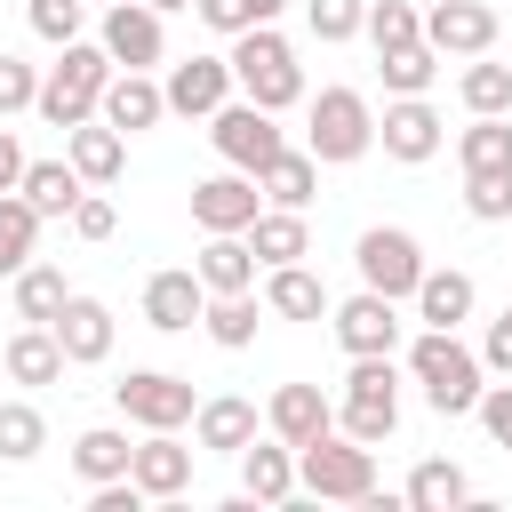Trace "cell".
I'll return each mask as SVG.
<instances>
[{
  "instance_id": "1",
  "label": "cell",
  "mask_w": 512,
  "mask_h": 512,
  "mask_svg": "<svg viewBox=\"0 0 512 512\" xmlns=\"http://www.w3.org/2000/svg\"><path fill=\"white\" fill-rule=\"evenodd\" d=\"M408 376L424 384L432 416H472L480 392H488V360H480L456 328H424V336L408 344Z\"/></svg>"
},
{
  "instance_id": "35",
  "label": "cell",
  "mask_w": 512,
  "mask_h": 512,
  "mask_svg": "<svg viewBox=\"0 0 512 512\" xmlns=\"http://www.w3.org/2000/svg\"><path fill=\"white\" fill-rule=\"evenodd\" d=\"M456 168H464V176L512 168V120H504V112H472V128L456 136Z\"/></svg>"
},
{
  "instance_id": "18",
  "label": "cell",
  "mask_w": 512,
  "mask_h": 512,
  "mask_svg": "<svg viewBox=\"0 0 512 512\" xmlns=\"http://www.w3.org/2000/svg\"><path fill=\"white\" fill-rule=\"evenodd\" d=\"M424 40L440 56H488L496 48V8L488 0H432L424 8Z\"/></svg>"
},
{
  "instance_id": "32",
  "label": "cell",
  "mask_w": 512,
  "mask_h": 512,
  "mask_svg": "<svg viewBox=\"0 0 512 512\" xmlns=\"http://www.w3.org/2000/svg\"><path fill=\"white\" fill-rule=\"evenodd\" d=\"M416 512H456V504H472V480H464V464H448V456H424L416 472H408V488H400Z\"/></svg>"
},
{
  "instance_id": "11",
  "label": "cell",
  "mask_w": 512,
  "mask_h": 512,
  "mask_svg": "<svg viewBox=\"0 0 512 512\" xmlns=\"http://www.w3.org/2000/svg\"><path fill=\"white\" fill-rule=\"evenodd\" d=\"M328 328H336V344H344V360H360V352H400V296H376V288H360V296H344V304H328Z\"/></svg>"
},
{
  "instance_id": "45",
  "label": "cell",
  "mask_w": 512,
  "mask_h": 512,
  "mask_svg": "<svg viewBox=\"0 0 512 512\" xmlns=\"http://www.w3.org/2000/svg\"><path fill=\"white\" fill-rule=\"evenodd\" d=\"M32 104H40V72L24 56H0V120L8 112H32Z\"/></svg>"
},
{
  "instance_id": "19",
  "label": "cell",
  "mask_w": 512,
  "mask_h": 512,
  "mask_svg": "<svg viewBox=\"0 0 512 512\" xmlns=\"http://www.w3.org/2000/svg\"><path fill=\"white\" fill-rule=\"evenodd\" d=\"M264 432H280L288 448H304V440L336 432V400H328L320 384H280V392L264 400Z\"/></svg>"
},
{
  "instance_id": "28",
  "label": "cell",
  "mask_w": 512,
  "mask_h": 512,
  "mask_svg": "<svg viewBox=\"0 0 512 512\" xmlns=\"http://www.w3.org/2000/svg\"><path fill=\"white\" fill-rule=\"evenodd\" d=\"M192 272L208 280V296H240V288H256V248H248V232H208V248L192 256Z\"/></svg>"
},
{
  "instance_id": "6",
  "label": "cell",
  "mask_w": 512,
  "mask_h": 512,
  "mask_svg": "<svg viewBox=\"0 0 512 512\" xmlns=\"http://www.w3.org/2000/svg\"><path fill=\"white\" fill-rule=\"evenodd\" d=\"M336 432H352V440H368V448H384V440L400 432V368H392V352H360V360L344 368Z\"/></svg>"
},
{
  "instance_id": "27",
  "label": "cell",
  "mask_w": 512,
  "mask_h": 512,
  "mask_svg": "<svg viewBox=\"0 0 512 512\" xmlns=\"http://www.w3.org/2000/svg\"><path fill=\"white\" fill-rule=\"evenodd\" d=\"M328 280L320 272H304V264H272L264 272V312L272 320H328Z\"/></svg>"
},
{
  "instance_id": "30",
  "label": "cell",
  "mask_w": 512,
  "mask_h": 512,
  "mask_svg": "<svg viewBox=\"0 0 512 512\" xmlns=\"http://www.w3.org/2000/svg\"><path fill=\"white\" fill-rule=\"evenodd\" d=\"M128 464H136V440L120 432V424H88L80 440H72V472L96 488V480H128Z\"/></svg>"
},
{
  "instance_id": "17",
  "label": "cell",
  "mask_w": 512,
  "mask_h": 512,
  "mask_svg": "<svg viewBox=\"0 0 512 512\" xmlns=\"http://www.w3.org/2000/svg\"><path fill=\"white\" fill-rule=\"evenodd\" d=\"M232 464H240V496H248V504H288V496L304 488V480H296V448H288L280 432H256Z\"/></svg>"
},
{
  "instance_id": "42",
  "label": "cell",
  "mask_w": 512,
  "mask_h": 512,
  "mask_svg": "<svg viewBox=\"0 0 512 512\" xmlns=\"http://www.w3.org/2000/svg\"><path fill=\"white\" fill-rule=\"evenodd\" d=\"M304 24H312V40H360L368 32V0H304Z\"/></svg>"
},
{
  "instance_id": "5",
  "label": "cell",
  "mask_w": 512,
  "mask_h": 512,
  "mask_svg": "<svg viewBox=\"0 0 512 512\" xmlns=\"http://www.w3.org/2000/svg\"><path fill=\"white\" fill-rule=\"evenodd\" d=\"M296 480L320 504H368L376 496V448L352 440V432H320V440L296 448Z\"/></svg>"
},
{
  "instance_id": "41",
  "label": "cell",
  "mask_w": 512,
  "mask_h": 512,
  "mask_svg": "<svg viewBox=\"0 0 512 512\" xmlns=\"http://www.w3.org/2000/svg\"><path fill=\"white\" fill-rule=\"evenodd\" d=\"M192 8H200V24H208V32L240 40L248 24H280V8H288V0H192Z\"/></svg>"
},
{
  "instance_id": "50",
  "label": "cell",
  "mask_w": 512,
  "mask_h": 512,
  "mask_svg": "<svg viewBox=\"0 0 512 512\" xmlns=\"http://www.w3.org/2000/svg\"><path fill=\"white\" fill-rule=\"evenodd\" d=\"M24 168H32V152L16 144V128H0V192H16V184H24Z\"/></svg>"
},
{
  "instance_id": "15",
  "label": "cell",
  "mask_w": 512,
  "mask_h": 512,
  "mask_svg": "<svg viewBox=\"0 0 512 512\" xmlns=\"http://www.w3.org/2000/svg\"><path fill=\"white\" fill-rule=\"evenodd\" d=\"M168 112H184V120H208L216 104H232V56H184V64H168Z\"/></svg>"
},
{
  "instance_id": "34",
  "label": "cell",
  "mask_w": 512,
  "mask_h": 512,
  "mask_svg": "<svg viewBox=\"0 0 512 512\" xmlns=\"http://www.w3.org/2000/svg\"><path fill=\"white\" fill-rule=\"evenodd\" d=\"M256 320H264L256 288H240V296H208V312H200L208 344H224V352H248V344H256Z\"/></svg>"
},
{
  "instance_id": "51",
  "label": "cell",
  "mask_w": 512,
  "mask_h": 512,
  "mask_svg": "<svg viewBox=\"0 0 512 512\" xmlns=\"http://www.w3.org/2000/svg\"><path fill=\"white\" fill-rule=\"evenodd\" d=\"M152 8H160V16H168V8H192V0H152Z\"/></svg>"
},
{
  "instance_id": "38",
  "label": "cell",
  "mask_w": 512,
  "mask_h": 512,
  "mask_svg": "<svg viewBox=\"0 0 512 512\" xmlns=\"http://www.w3.org/2000/svg\"><path fill=\"white\" fill-rule=\"evenodd\" d=\"M48 448V416L32 400H0V464H32Z\"/></svg>"
},
{
  "instance_id": "24",
  "label": "cell",
  "mask_w": 512,
  "mask_h": 512,
  "mask_svg": "<svg viewBox=\"0 0 512 512\" xmlns=\"http://www.w3.org/2000/svg\"><path fill=\"white\" fill-rule=\"evenodd\" d=\"M256 432H264V416H256V400H240V392H216V400H200V416H192V440H200L208 456H240Z\"/></svg>"
},
{
  "instance_id": "33",
  "label": "cell",
  "mask_w": 512,
  "mask_h": 512,
  "mask_svg": "<svg viewBox=\"0 0 512 512\" xmlns=\"http://www.w3.org/2000/svg\"><path fill=\"white\" fill-rule=\"evenodd\" d=\"M376 72H384V88H392V96H424V88L440 80V48H432V40L376 48Z\"/></svg>"
},
{
  "instance_id": "7",
  "label": "cell",
  "mask_w": 512,
  "mask_h": 512,
  "mask_svg": "<svg viewBox=\"0 0 512 512\" xmlns=\"http://www.w3.org/2000/svg\"><path fill=\"white\" fill-rule=\"evenodd\" d=\"M352 264H360V288H376V296H416V280H424V240L416 232H400V224H368L360 240H352Z\"/></svg>"
},
{
  "instance_id": "8",
  "label": "cell",
  "mask_w": 512,
  "mask_h": 512,
  "mask_svg": "<svg viewBox=\"0 0 512 512\" xmlns=\"http://www.w3.org/2000/svg\"><path fill=\"white\" fill-rule=\"evenodd\" d=\"M112 400H120V416H128L136 432H184V424L200 416L192 384L168 376V368H128V376L112 384Z\"/></svg>"
},
{
  "instance_id": "46",
  "label": "cell",
  "mask_w": 512,
  "mask_h": 512,
  "mask_svg": "<svg viewBox=\"0 0 512 512\" xmlns=\"http://www.w3.org/2000/svg\"><path fill=\"white\" fill-rule=\"evenodd\" d=\"M64 224H72L80 240H112V224H120V208L104 200V184H88V192H80V208H72Z\"/></svg>"
},
{
  "instance_id": "23",
  "label": "cell",
  "mask_w": 512,
  "mask_h": 512,
  "mask_svg": "<svg viewBox=\"0 0 512 512\" xmlns=\"http://www.w3.org/2000/svg\"><path fill=\"white\" fill-rule=\"evenodd\" d=\"M0 368H8V384H24V392H40V384H64V344H56V328H40V320H24L16 336H8V352H0Z\"/></svg>"
},
{
  "instance_id": "10",
  "label": "cell",
  "mask_w": 512,
  "mask_h": 512,
  "mask_svg": "<svg viewBox=\"0 0 512 512\" xmlns=\"http://www.w3.org/2000/svg\"><path fill=\"white\" fill-rule=\"evenodd\" d=\"M96 40L112 48V64H120V72H152V64L168 56V16H160L152 0H104Z\"/></svg>"
},
{
  "instance_id": "14",
  "label": "cell",
  "mask_w": 512,
  "mask_h": 512,
  "mask_svg": "<svg viewBox=\"0 0 512 512\" xmlns=\"http://www.w3.org/2000/svg\"><path fill=\"white\" fill-rule=\"evenodd\" d=\"M200 312H208V280L192 264H168V272L144 280V328L184 336V328H200Z\"/></svg>"
},
{
  "instance_id": "44",
  "label": "cell",
  "mask_w": 512,
  "mask_h": 512,
  "mask_svg": "<svg viewBox=\"0 0 512 512\" xmlns=\"http://www.w3.org/2000/svg\"><path fill=\"white\" fill-rule=\"evenodd\" d=\"M368 40L376 48H400V40H424V16L408 0H368Z\"/></svg>"
},
{
  "instance_id": "43",
  "label": "cell",
  "mask_w": 512,
  "mask_h": 512,
  "mask_svg": "<svg viewBox=\"0 0 512 512\" xmlns=\"http://www.w3.org/2000/svg\"><path fill=\"white\" fill-rule=\"evenodd\" d=\"M24 24H32L48 48H64V40H80V24H88V0H24Z\"/></svg>"
},
{
  "instance_id": "21",
  "label": "cell",
  "mask_w": 512,
  "mask_h": 512,
  "mask_svg": "<svg viewBox=\"0 0 512 512\" xmlns=\"http://www.w3.org/2000/svg\"><path fill=\"white\" fill-rule=\"evenodd\" d=\"M120 136H144V128H160L168 120V88L152 80V72H112V88H104V104H96Z\"/></svg>"
},
{
  "instance_id": "13",
  "label": "cell",
  "mask_w": 512,
  "mask_h": 512,
  "mask_svg": "<svg viewBox=\"0 0 512 512\" xmlns=\"http://www.w3.org/2000/svg\"><path fill=\"white\" fill-rule=\"evenodd\" d=\"M376 144H384V160L424 168V160L448 144V128H440V112H432L424 96H392V104H384V120H376Z\"/></svg>"
},
{
  "instance_id": "25",
  "label": "cell",
  "mask_w": 512,
  "mask_h": 512,
  "mask_svg": "<svg viewBox=\"0 0 512 512\" xmlns=\"http://www.w3.org/2000/svg\"><path fill=\"white\" fill-rule=\"evenodd\" d=\"M64 152H72V168L88 176V184H120L128 176V136L96 112V120H80V128H64Z\"/></svg>"
},
{
  "instance_id": "9",
  "label": "cell",
  "mask_w": 512,
  "mask_h": 512,
  "mask_svg": "<svg viewBox=\"0 0 512 512\" xmlns=\"http://www.w3.org/2000/svg\"><path fill=\"white\" fill-rule=\"evenodd\" d=\"M208 144H216V160L224 168H264L288 136H280V112H264V104H248V96H232V104H216L208 112Z\"/></svg>"
},
{
  "instance_id": "48",
  "label": "cell",
  "mask_w": 512,
  "mask_h": 512,
  "mask_svg": "<svg viewBox=\"0 0 512 512\" xmlns=\"http://www.w3.org/2000/svg\"><path fill=\"white\" fill-rule=\"evenodd\" d=\"M480 360H488V376H512V304L488 320V336H480Z\"/></svg>"
},
{
  "instance_id": "3",
  "label": "cell",
  "mask_w": 512,
  "mask_h": 512,
  "mask_svg": "<svg viewBox=\"0 0 512 512\" xmlns=\"http://www.w3.org/2000/svg\"><path fill=\"white\" fill-rule=\"evenodd\" d=\"M232 80H240V96L264 104V112L304 104V64H296V48H288L280 24H248V32L232 40Z\"/></svg>"
},
{
  "instance_id": "2",
  "label": "cell",
  "mask_w": 512,
  "mask_h": 512,
  "mask_svg": "<svg viewBox=\"0 0 512 512\" xmlns=\"http://www.w3.org/2000/svg\"><path fill=\"white\" fill-rule=\"evenodd\" d=\"M112 48L104 40H64V56L48 64V80H40V120L48 128H80V120H96V104H104V88H112Z\"/></svg>"
},
{
  "instance_id": "26",
  "label": "cell",
  "mask_w": 512,
  "mask_h": 512,
  "mask_svg": "<svg viewBox=\"0 0 512 512\" xmlns=\"http://www.w3.org/2000/svg\"><path fill=\"white\" fill-rule=\"evenodd\" d=\"M256 184H264V208H312V192H320L312 144H280V152L256 168Z\"/></svg>"
},
{
  "instance_id": "4",
  "label": "cell",
  "mask_w": 512,
  "mask_h": 512,
  "mask_svg": "<svg viewBox=\"0 0 512 512\" xmlns=\"http://www.w3.org/2000/svg\"><path fill=\"white\" fill-rule=\"evenodd\" d=\"M304 144H312L320 168L368 160V152H376V104H368L360 88H320V96L304 104Z\"/></svg>"
},
{
  "instance_id": "40",
  "label": "cell",
  "mask_w": 512,
  "mask_h": 512,
  "mask_svg": "<svg viewBox=\"0 0 512 512\" xmlns=\"http://www.w3.org/2000/svg\"><path fill=\"white\" fill-rule=\"evenodd\" d=\"M464 216H472V224H512V168L464 176Z\"/></svg>"
},
{
  "instance_id": "29",
  "label": "cell",
  "mask_w": 512,
  "mask_h": 512,
  "mask_svg": "<svg viewBox=\"0 0 512 512\" xmlns=\"http://www.w3.org/2000/svg\"><path fill=\"white\" fill-rule=\"evenodd\" d=\"M248 248H256L264 272H272V264H304V256H312V224H304V208H264V216L248 224Z\"/></svg>"
},
{
  "instance_id": "47",
  "label": "cell",
  "mask_w": 512,
  "mask_h": 512,
  "mask_svg": "<svg viewBox=\"0 0 512 512\" xmlns=\"http://www.w3.org/2000/svg\"><path fill=\"white\" fill-rule=\"evenodd\" d=\"M472 416H480V432H488L496 448H512V376H504V384H488Z\"/></svg>"
},
{
  "instance_id": "49",
  "label": "cell",
  "mask_w": 512,
  "mask_h": 512,
  "mask_svg": "<svg viewBox=\"0 0 512 512\" xmlns=\"http://www.w3.org/2000/svg\"><path fill=\"white\" fill-rule=\"evenodd\" d=\"M136 504H152L136 480H96V488H88V512H136Z\"/></svg>"
},
{
  "instance_id": "20",
  "label": "cell",
  "mask_w": 512,
  "mask_h": 512,
  "mask_svg": "<svg viewBox=\"0 0 512 512\" xmlns=\"http://www.w3.org/2000/svg\"><path fill=\"white\" fill-rule=\"evenodd\" d=\"M128 480H136L152 504H176V496L192 488V448H184L176 432H144V440H136V464H128Z\"/></svg>"
},
{
  "instance_id": "37",
  "label": "cell",
  "mask_w": 512,
  "mask_h": 512,
  "mask_svg": "<svg viewBox=\"0 0 512 512\" xmlns=\"http://www.w3.org/2000/svg\"><path fill=\"white\" fill-rule=\"evenodd\" d=\"M64 296H72V288H64V264H24V272H16V320H40V328H48V320L64 312Z\"/></svg>"
},
{
  "instance_id": "16",
  "label": "cell",
  "mask_w": 512,
  "mask_h": 512,
  "mask_svg": "<svg viewBox=\"0 0 512 512\" xmlns=\"http://www.w3.org/2000/svg\"><path fill=\"white\" fill-rule=\"evenodd\" d=\"M48 328H56V344H64V360H72V368L112 360V336H120V328H112V304H104V296H80V288L64 296V312H56Z\"/></svg>"
},
{
  "instance_id": "31",
  "label": "cell",
  "mask_w": 512,
  "mask_h": 512,
  "mask_svg": "<svg viewBox=\"0 0 512 512\" xmlns=\"http://www.w3.org/2000/svg\"><path fill=\"white\" fill-rule=\"evenodd\" d=\"M16 192H24L40 216H72V208H80V192H88V176H80V168H72V152H64V160H32Z\"/></svg>"
},
{
  "instance_id": "39",
  "label": "cell",
  "mask_w": 512,
  "mask_h": 512,
  "mask_svg": "<svg viewBox=\"0 0 512 512\" xmlns=\"http://www.w3.org/2000/svg\"><path fill=\"white\" fill-rule=\"evenodd\" d=\"M456 96H464V112H512V64L472 56V64H464V80H456Z\"/></svg>"
},
{
  "instance_id": "12",
  "label": "cell",
  "mask_w": 512,
  "mask_h": 512,
  "mask_svg": "<svg viewBox=\"0 0 512 512\" xmlns=\"http://www.w3.org/2000/svg\"><path fill=\"white\" fill-rule=\"evenodd\" d=\"M264 216V184L248 168H224V176H200L192 184V224L200 232H248Z\"/></svg>"
},
{
  "instance_id": "22",
  "label": "cell",
  "mask_w": 512,
  "mask_h": 512,
  "mask_svg": "<svg viewBox=\"0 0 512 512\" xmlns=\"http://www.w3.org/2000/svg\"><path fill=\"white\" fill-rule=\"evenodd\" d=\"M408 304H416L424 328H464L472 304H480V288H472V272H456V264H424V280H416Z\"/></svg>"
},
{
  "instance_id": "36",
  "label": "cell",
  "mask_w": 512,
  "mask_h": 512,
  "mask_svg": "<svg viewBox=\"0 0 512 512\" xmlns=\"http://www.w3.org/2000/svg\"><path fill=\"white\" fill-rule=\"evenodd\" d=\"M40 208L24 200V192H0V280H16L24 264H32V240H40Z\"/></svg>"
}]
</instances>
